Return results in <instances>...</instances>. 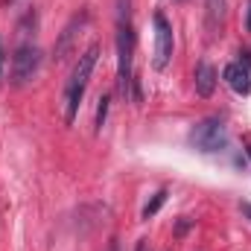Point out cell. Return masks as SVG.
Instances as JSON below:
<instances>
[{
	"mask_svg": "<svg viewBox=\"0 0 251 251\" xmlns=\"http://www.w3.org/2000/svg\"><path fill=\"white\" fill-rule=\"evenodd\" d=\"M131 50H134V35H131V21H128V0H120L117 6V91L123 100H131V88H134Z\"/></svg>",
	"mask_w": 251,
	"mask_h": 251,
	"instance_id": "1",
	"label": "cell"
},
{
	"mask_svg": "<svg viewBox=\"0 0 251 251\" xmlns=\"http://www.w3.org/2000/svg\"><path fill=\"white\" fill-rule=\"evenodd\" d=\"M97 59H100V44H91V47L79 56V62L73 64V73H70V79H67V85H64V120H67V123L76 120L79 102H82V97H85V88H88V82H91V73H94V67H97Z\"/></svg>",
	"mask_w": 251,
	"mask_h": 251,
	"instance_id": "2",
	"label": "cell"
},
{
	"mask_svg": "<svg viewBox=\"0 0 251 251\" xmlns=\"http://www.w3.org/2000/svg\"><path fill=\"white\" fill-rule=\"evenodd\" d=\"M41 67V50L32 44V41H21L12 53V67H9V76H12V85L15 88H24L35 79Z\"/></svg>",
	"mask_w": 251,
	"mask_h": 251,
	"instance_id": "3",
	"label": "cell"
},
{
	"mask_svg": "<svg viewBox=\"0 0 251 251\" xmlns=\"http://www.w3.org/2000/svg\"><path fill=\"white\" fill-rule=\"evenodd\" d=\"M190 143L199 152H219L228 143V128L219 117H207V120H201L190 128Z\"/></svg>",
	"mask_w": 251,
	"mask_h": 251,
	"instance_id": "4",
	"label": "cell"
},
{
	"mask_svg": "<svg viewBox=\"0 0 251 251\" xmlns=\"http://www.w3.org/2000/svg\"><path fill=\"white\" fill-rule=\"evenodd\" d=\"M152 24H155V56H152V67L164 70L170 64V59H173V26H170V21L161 12H155Z\"/></svg>",
	"mask_w": 251,
	"mask_h": 251,
	"instance_id": "5",
	"label": "cell"
},
{
	"mask_svg": "<svg viewBox=\"0 0 251 251\" xmlns=\"http://www.w3.org/2000/svg\"><path fill=\"white\" fill-rule=\"evenodd\" d=\"M88 21H91L88 12H79V15H73V18L67 21V26L62 29V35H59V41H56V47H53V59H56V62H64V59L70 56V50H73L76 38L82 35V29L88 26Z\"/></svg>",
	"mask_w": 251,
	"mask_h": 251,
	"instance_id": "6",
	"label": "cell"
},
{
	"mask_svg": "<svg viewBox=\"0 0 251 251\" xmlns=\"http://www.w3.org/2000/svg\"><path fill=\"white\" fill-rule=\"evenodd\" d=\"M222 76H225V82H228V88H231V91H237V94H243V97L251 91L249 67H243V64H228Z\"/></svg>",
	"mask_w": 251,
	"mask_h": 251,
	"instance_id": "7",
	"label": "cell"
},
{
	"mask_svg": "<svg viewBox=\"0 0 251 251\" xmlns=\"http://www.w3.org/2000/svg\"><path fill=\"white\" fill-rule=\"evenodd\" d=\"M213 88H216V70H213V64L199 62V67H196V94L199 97H210Z\"/></svg>",
	"mask_w": 251,
	"mask_h": 251,
	"instance_id": "8",
	"label": "cell"
},
{
	"mask_svg": "<svg viewBox=\"0 0 251 251\" xmlns=\"http://www.w3.org/2000/svg\"><path fill=\"white\" fill-rule=\"evenodd\" d=\"M204 6H207V26L216 29L225 15V0H204Z\"/></svg>",
	"mask_w": 251,
	"mask_h": 251,
	"instance_id": "9",
	"label": "cell"
},
{
	"mask_svg": "<svg viewBox=\"0 0 251 251\" xmlns=\"http://www.w3.org/2000/svg\"><path fill=\"white\" fill-rule=\"evenodd\" d=\"M164 201H167V190H158V193L152 196V201L143 207V213H140V216H143V219H152V216H155V213L164 207Z\"/></svg>",
	"mask_w": 251,
	"mask_h": 251,
	"instance_id": "10",
	"label": "cell"
},
{
	"mask_svg": "<svg viewBox=\"0 0 251 251\" xmlns=\"http://www.w3.org/2000/svg\"><path fill=\"white\" fill-rule=\"evenodd\" d=\"M105 117H108V97H100V105H97V131H102L105 126Z\"/></svg>",
	"mask_w": 251,
	"mask_h": 251,
	"instance_id": "11",
	"label": "cell"
},
{
	"mask_svg": "<svg viewBox=\"0 0 251 251\" xmlns=\"http://www.w3.org/2000/svg\"><path fill=\"white\" fill-rule=\"evenodd\" d=\"M3 59H6V53H3V41H0V79H3Z\"/></svg>",
	"mask_w": 251,
	"mask_h": 251,
	"instance_id": "12",
	"label": "cell"
},
{
	"mask_svg": "<svg viewBox=\"0 0 251 251\" xmlns=\"http://www.w3.org/2000/svg\"><path fill=\"white\" fill-rule=\"evenodd\" d=\"M187 228H190V222H187V219H181V222H178V234H184Z\"/></svg>",
	"mask_w": 251,
	"mask_h": 251,
	"instance_id": "13",
	"label": "cell"
},
{
	"mask_svg": "<svg viewBox=\"0 0 251 251\" xmlns=\"http://www.w3.org/2000/svg\"><path fill=\"white\" fill-rule=\"evenodd\" d=\"M134 251H149V243H146V240H140V243H137V249Z\"/></svg>",
	"mask_w": 251,
	"mask_h": 251,
	"instance_id": "14",
	"label": "cell"
},
{
	"mask_svg": "<svg viewBox=\"0 0 251 251\" xmlns=\"http://www.w3.org/2000/svg\"><path fill=\"white\" fill-rule=\"evenodd\" d=\"M243 213H246V216L251 219V204H243Z\"/></svg>",
	"mask_w": 251,
	"mask_h": 251,
	"instance_id": "15",
	"label": "cell"
},
{
	"mask_svg": "<svg viewBox=\"0 0 251 251\" xmlns=\"http://www.w3.org/2000/svg\"><path fill=\"white\" fill-rule=\"evenodd\" d=\"M0 3H3V6H12V3H15V0H0Z\"/></svg>",
	"mask_w": 251,
	"mask_h": 251,
	"instance_id": "16",
	"label": "cell"
},
{
	"mask_svg": "<svg viewBox=\"0 0 251 251\" xmlns=\"http://www.w3.org/2000/svg\"><path fill=\"white\" fill-rule=\"evenodd\" d=\"M249 29H251V15H249Z\"/></svg>",
	"mask_w": 251,
	"mask_h": 251,
	"instance_id": "17",
	"label": "cell"
},
{
	"mask_svg": "<svg viewBox=\"0 0 251 251\" xmlns=\"http://www.w3.org/2000/svg\"><path fill=\"white\" fill-rule=\"evenodd\" d=\"M249 155H251V146H249Z\"/></svg>",
	"mask_w": 251,
	"mask_h": 251,
	"instance_id": "18",
	"label": "cell"
}]
</instances>
